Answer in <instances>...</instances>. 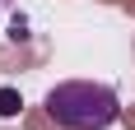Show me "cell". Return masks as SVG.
<instances>
[{"label":"cell","instance_id":"obj_2","mask_svg":"<svg viewBox=\"0 0 135 130\" xmlns=\"http://www.w3.org/2000/svg\"><path fill=\"white\" fill-rule=\"evenodd\" d=\"M19 112V93L14 88H0V116H14Z\"/></svg>","mask_w":135,"mask_h":130},{"label":"cell","instance_id":"obj_1","mask_svg":"<svg viewBox=\"0 0 135 130\" xmlns=\"http://www.w3.org/2000/svg\"><path fill=\"white\" fill-rule=\"evenodd\" d=\"M47 116L61 130H107L121 121V98L112 84H93V79H65L56 84L47 98Z\"/></svg>","mask_w":135,"mask_h":130},{"label":"cell","instance_id":"obj_3","mask_svg":"<svg viewBox=\"0 0 135 130\" xmlns=\"http://www.w3.org/2000/svg\"><path fill=\"white\" fill-rule=\"evenodd\" d=\"M0 9H9V0H0Z\"/></svg>","mask_w":135,"mask_h":130}]
</instances>
